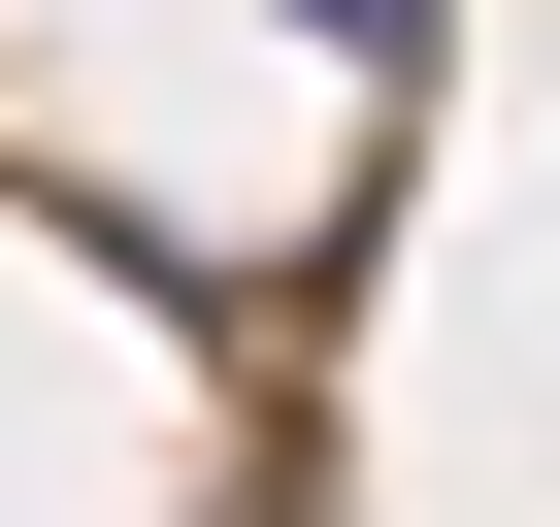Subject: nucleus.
Returning <instances> with one entry per match:
<instances>
[{"label":"nucleus","mask_w":560,"mask_h":527,"mask_svg":"<svg viewBox=\"0 0 560 527\" xmlns=\"http://www.w3.org/2000/svg\"><path fill=\"white\" fill-rule=\"evenodd\" d=\"M298 34H330V67H429V0H298Z\"/></svg>","instance_id":"obj_1"}]
</instances>
